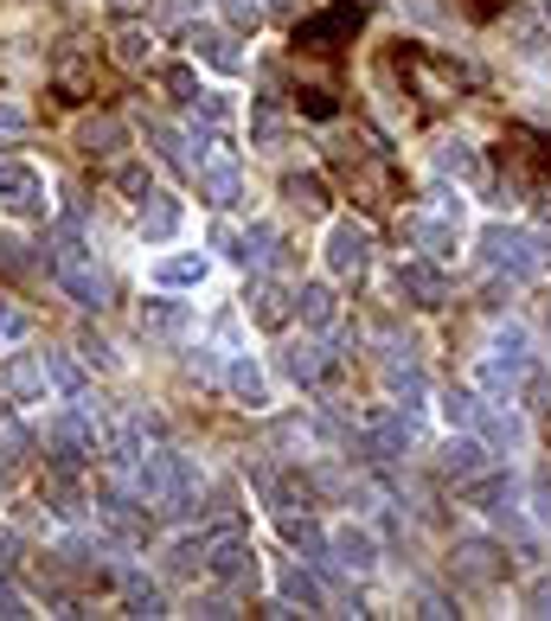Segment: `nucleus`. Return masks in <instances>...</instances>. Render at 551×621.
I'll return each mask as SVG.
<instances>
[{"label": "nucleus", "instance_id": "1", "mask_svg": "<svg viewBox=\"0 0 551 621\" xmlns=\"http://www.w3.org/2000/svg\"><path fill=\"white\" fill-rule=\"evenodd\" d=\"M481 256H487L494 269H507V276H539V269L551 263V237L494 224V231H481Z\"/></svg>", "mask_w": 551, "mask_h": 621}, {"label": "nucleus", "instance_id": "2", "mask_svg": "<svg viewBox=\"0 0 551 621\" xmlns=\"http://www.w3.org/2000/svg\"><path fill=\"white\" fill-rule=\"evenodd\" d=\"M45 448H52L58 462H71V468H84V462H97V455H103V423L84 410V398H77L71 410L45 430Z\"/></svg>", "mask_w": 551, "mask_h": 621}, {"label": "nucleus", "instance_id": "3", "mask_svg": "<svg viewBox=\"0 0 551 621\" xmlns=\"http://www.w3.org/2000/svg\"><path fill=\"white\" fill-rule=\"evenodd\" d=\"M206 570H212L219 584H251V577H257V545H251V532H244V525H212V532H206Z\"/></svg>", "mask_w": 551, "mask_h": 621}, {"label": "nucleus", "instance_id": "4", "mask_svg": "<svg viewBox=\"0 0 551 621\" xmlns=\"http://www.w3.org/2000/svg\"><path fill=\"white\" fill-rule=\"evenodd\" d=\"M0 206L20 212V219L45 212V174H38L33 160H0Z\"/></svg>", "mask_w": 551, "mask_h": 621}, {"label": "nucleus", "instance_id": "5", "mask_svg": "<svg viewBox=\"0 0 551 621\" xmlns=\"http://www.w3.org/2000/svg\"><path fill=\"white\" fill-rule=\"evenodd\" d=\"M372 263V231L360 219H333L328 231V269L333 276H360Z\"/></svg>", "mask_w": 551, "mask_h": 621}, {"label": "nucleus", "instance_id": "6", "mask_svg": "<svg viewBox=\"0 0 551 621\" xmlns=\"http://www.w3.org/2000/svg\"><path fill=\"white\" fill-rule=\"evenodd\" d=\"M199 192H206V206H219V212H231V206L244 199V180H238V154H231V147H212V154L199 160Z\"/></svg>", "mask_w": 551, "mask_h": 621}, {"label": "nucleus", "instance_id": "7", "mask_svg": "<svg viewBox=\"0 0 551 621\" xmlns=\"http://www.w3.org/2000/svg\"><path fill=\"white\" fill-rule=\"evenodd\" d=\"M244 314L257 321V328H289V314H295V295H289V282H276V276H257L251 289H244Z\"/></svg>", "mask_w": 551, "mask_h": 621}, {"label": "nucleus", "instance_id": "8", "mask_svg": "<svg viewBox=\"0 0 551 621\" xmlns=\"http://www.w3.org/2000/svg\"><path fill=\"white\" fill-rule=\"evenodd\" d=\"M410 436H417V430H410L405 410H372L366 417V455H378V462H398L410 448Z\"/></svg>", "mask_w": 551, "mask_h": 621}, {"label": "nucleus", "instance_id": "9", "mask_svg": "<svg viewBox=\"0 0 551 621\" xmlns=\"http://www.w3.org/2000/svg\"><path fill=\"white\" fill-rule=\"evenodd\" d=\"M186 45H192V58H206L219 77H238L244 71V52H238V38L231 33H219V26H192L186 33Z\"/></svg>", "mask_w": 551, "mask_h": 621}, {"label": "nucleus", "instance_id": "10", "mask_svg": "<svg viewBox=\"0 0 551 621\" xmlns=\"http://www.w3.org/2000/svg\"><path fill=\"white\" fill-rule=\"evenodd\" d=\"M437 468H442V480H462V487H469V480H481L494 462H487V448H481L475 436H449V448H442Z\"/></svg>", "mask_w": 551, "mask_h": 621}, {"label": "nucleus", "instance_id": "11", "mask_svg": "<svg viewBox=\"0 0 551 621\" xmlns=\"http://www.w3.org/2000/svg\"><path fill=\"white\" fill-rule=\"evenodd\" d=\"M38 500H45L52 512H65V519H77V512H84V480H77L71 462H52V475L38 480Z\"/></svg>", "mask_w": 551, "mask_h": 621}, {"label": "nucleus", "instance_id": "12", "mask_svg": "<svg viewBox=\"0 0 551 621\" xmlns=\"http://www.w3.org/2000/svg\"><path fill=\"white\" fill-rule=\"evenodd\" d=\"M0 378H7V398L13 403H38L45 398V359H38V353H13Z\"/></svg>", "mask_w": 551, "mask_h": 621}, {"label": "nucleus", "instance_id": "13", "mask_svg": "<svg viewBox=\"0 0 551 621\" xmlns=\"http://www.w3.org/2000/svg\"><path fill=\"white\" fill-rule=\"evenodd\" d=\"M224 385H231V398L244 403V410H269V378H263L257 359H231L224 366Z\"/></svg>", "mask_w": 551, "mask_h": 621}, {"label": "nucleus", "instance_id": "14", "mask_svg": "<svg viewBox=\"0 0 551 621\" xmlns=\"http://www.w3.org/2000/svg\"><path fill=\"white\" fill-rule=\"evenodd\" d=\"M147 276H154V289H199L212 276V263L206 256H161Z\"/></svg>", "mask_w": 551, "mask_h": 621}, {"label": "nucleus", "instance_id": "15", "mask_svg": "<svg viewBox=\"0 0 551 621\" xmlns=\"http://www.w3.org/2000/svg\"><path fill=\"white\" fill-rule=\"evenodd\" d=\"M283 372H289L295 385H308V391H315L321 378H333V353H328V346H289V353H283Z\"/></svg>", "mask_w": 551, "mask_h": 621}, {"label": "nucleus", "instance_id": "16", "mask_svg": "<svg viewBox=\"0 0 551 621\" xmlns=\"http://www.w3.org/2000/svg\"><path fill=\"white\" fill-rule=\"evenodd\" d=\"M276 589L289 596V602L301 609V616H321V609H328V596H321V584H315V577H308L301 564H283V570H276Z\"/></svg>", "mask_w": 551, "mask_h": 621}, {"label": "nucleus", "instance_id": "17", "mask_svg": "<svg viewBox=\"0 0 551 621\" xmlns=\"http://www.w3.org/2000/svg\"><path fill=\"white\" fill-rule=\"evenodd\" d=\"M180 231V199H167V192H147V206H142V237L147 244H167Z\"/></svg>", "mask_w": 551, "mask_h": 621}, {"label": "nucleus", "instance_id": "18", "mask_svg": "<svg viewBox=\"0 0 551 621\" xmlns=\"http://www.w3.org/2000/svg\"><path fill=\"white\" fill-rule=\"evenodd\" d=\"M455 570H462L469 584H500V577H507V557L494 545H462L455 551Z\"/></svg>", "mask_w": 551, "mask_h": 621}, {"label": "nucleus", "instance_id": "19", "mask_svg": "<svg viewBox=\"0 0 551 621\" xmlns=\"http://www.w3.org/2000/svg\"><path fill=\"white\" fill-rule=\"evenodd\" d=\"M122 142H129V129H122L115 115H90V122L77 129V147H84L90 160H103V154H115Z\"/></svg>", "mask_w": 551, "mask_h": 621}, {"label": "nucleus", "instance_id": "20", "mask_svg": "<svg viewBox=\"0 0 551 621\" xmlns=\"http://www.w3.org/2000/svg\"><path fill=\"white\" fill-rule=\"evenodd\" d=\"M398 295H417V308H442V276L430 269V263H405L398 269Z\"/></svg>", "mask_w": 551, "mask_h": 621}, {"label": "nucleus", "instance_id": "21", "mask_svg": "<svg viewBox=\"0 0 551 621\" xmlns=\"http://www.w3.org/2000/svg\"><path fill=\"white\" fill-rule=\"evenodd\" d=\"M360 26V7H333L328 20H315L308 33H295V45H315V52H333V38L340 33H353Z\"/></svg>", "mask_w": 551, "mask_h": 621}, {"label": "nucleus", "instance_id": "22", "mask_svg": "<svg viewBox=\"0 0 551 621\" xmlns=\"http://www.w3.org/2000/svg\"><path fill=\"white\" fill-rule=\"evenodd\" d=\"M333 557H340L346 570H372V564H378V545H372V532H360V525H340V532H333Z\"/></svg>", "mask_w": 551, "mask_h": 621}, {"label": "nucleus", "instance_id": "23", "mask_svg": "<svg viewBox=\"0 0 551 621\" xmlns=\"http://www.w3.org/2000/svg\"><path fill=\"white\" fill-rule=\"evenodd\" d=\"M295 308H301V321H308V328H333V321H340V301H333L328 282H308V289L295 295Z\"/></svg>", "mask_w": 551, "mask_h": 621}, {"label": "nucleus", "instance_id": "24", "mask_svg": "<svg viewBox=\"0 0 551 621\" xmlns=\"http://www.w3.org/2000/svg\"><path fill=\"white\" fill-rule=\"evenodd\" d=\"M283 199H289L295 212H328V180L321 174H289L283 180Z\"/></svg>", "mask_w": 551, "mask_h": 621}, {"label": "nucleus", "instance_id": "25", "mask_svg": "<svg viewBox=\"0 0 551 621\" xmlns=\"http://www.w3.org/2000/svg\"><path fill=\"white\" fill-rule=\"evenodd\" d=\"M437 167H442V174H455V180L481 186V154H475L469 142H442V147H437Z\"/></svg>", "mask_w": 551, "mask_h": 621}, {"label": "nucleus", "instance_id": "26", "mask_svg": "<svg viewBox=\"0 0 551 621\" xmlns=\"http://www.w3.org/2000/svg\"><path fill=\"white\" fill-rule=\"evenodd\" d=\"M142 333H161V340L186 333V308H180V301H147V308H142Z\"/></svg>", "mask_w": 551, "mask_h": 621}, {"label": "nucleus", "instance_id": "27", "mask_svg": "<svg viewBox=\"0 0 551 621\" xmlns=\"http://www.w3.org/2000/svg\"><path fill=\"white\" fill-rule=\"evenodd\" d=\"M147 58H154V38H147L142 26H135V20H129V26L115 33V65H129V71H142Z\"/></svg>", "mask_w": 551, "mask_h": 621}, {"label": "nucleus", "instance_id": "28", "mask_svg": "<svg viewBox=\"0 0 551 621\" xmlns=\"http://www.w3.org/2000/svg\"><path fill=\"white\" fill-rule=\"evenodd\" d=\"M33 462V436L20 423H0V468H26Z\"/></svg>", "mask_w": 551, "mask_h": 621}, {"label": "nucleus", "instance_id": "29", "mask_svg": "<svg viewBox=\"0 0 551 621\" xmlns=\"http://www.w3.org/2000/svg\"><path fill=\"white\" fill-rule=\"evenodd\" d=\"M129 616H167V602H161V589L147 584L142 570H129Z\"/></svg>", "mask_w": 551, "mask_h": 621}, {"label": "nucleus", "instance_id": "30", "mask_svg": "<svg viewBox=\"0 0 551 621\" xmlns=\"http://www.w3.org/2000/svg\"><path fill=\"white\" fill-rule=\"evenodd\" d=\"M481 430H487V442H526V423H519L514 410H481Z\"/></svg>", "mask_w": 551, "mask_h": 621}, {"label": "nucleus", "instance_id": "31", "mask_svg": "<svg viewBox=\"0 0 551 621\" xmlns=\"http://www.w3.org/2000/svg\"><path fill=\"white\" fill-rule=\"evenodd\" d=\"M45 378H52V385H58V391H65V398H84V372L71 366V359H65V353H45Z\"/></svg>", "mask_w": 551, "mask_h": 621}, {"label": "nucleus", "instance_id": "32", "mask_svg": "<svg viewBox=\"0 0 551 621\" xmlns=\"http://www.w3.org/2000/svg\"><path fill=\"white\" fill-rule=\"evenodd\" d=\"M115 192H129L135 206H147V192H154V174H147L142 160H122V167H115Z\"/></svg>", "mask_w": 551, "mask_h": 621}, {"label": "nucleus", "instance_id": "33", "mask_svg": "<svg viewBox=\"0 0 551 621\" xmlns=\"http://www.w3.org/2000/svg\"><path fill=\"white\" fill-rule=\"evenodd\" d=\"M251 142H263V147L283 142V110H276V103H257V110H251Z\"/></svg>", "mask_w": 551, "mask_h": 621}, {"label": "nucleus", "instance_id": "34", "mask_svg": "<svg viewBox=\"0 0 551 621\" xmlns=\"http://www.w3.org/2000/svg\"><path fill=\"white\" fill-rule=\"evenodd\" d=\"M385 385H392L398 398H423V372H417V359H405V366L392 359V366H385Z\"/></svg>", "mask_w": 551, "mask_h": 621}, {"label": "nucleus", "instance_id": "35", "mask_svg": "<svg viewBox=\"0 0 551 621\" xmlns=\"http://www.w3.org/2000/svg\"><path fill=\"white\" fill-rule=\"evenodd\" d=\"M219 13L231 20V33H257V26H263V7H257V0H219Z\"/></svg>", "mask_w": 551, "mask_h": 621}, {"label": "nucleus", "instance_id": "36", "mask_svg": "<svg viewBox=\"0 0 551 621\" xmlns=\"http://www.w3.org/2000/svg\"><path fill=\"white\" fill-rule=\"evenodd\" d=\"M442 417H449L455 430H469V423H481V403H475V391H449V398H442Z\"/></svg>", "mask_w": 551, "mask_h": 621}, {"label": "nucleus", "instance_id": "37", "mask_svg": "<svg viewBox=\"0 0 551 621\" xmlns=\"http://www.w3.org/2000/svg\"><path fill=\"white\" fill-rule=\"evenodd\" d=\"M161 84H167V97L199 103V77H192V65H167V71H161Z\"/></svg>", "mask_w": 551, "mask_h": 621}, {"label": "nucleus", "instance_id": "38", "mask_svg": "<svg viewBox=\"0 0 551 621\" xmlns=\"http://www.w3.org/2000/svg\"><path fill=\"white\" fill-rule=\"evenodd\" d=\"M26 333H33V314H26L20 301L0 295V340H26Z\"/></svg>", "mask_w": 551, "mask_h": 621}, {"label": "nucleus", "instance_id": "39", "mask_svg": "<svg viewBox=\"0 0 551 621\" xmlns=\"http://www.w3.org/2000/svg\"><path fill=\"white\" fill-rule=\"evenodd\" d=\"M58 90H65V97H84V90H90V71H84V58H77V52L58 58Z\"/></svg>", "mask_w": 551, "mask_h": 621}, {"label": "nucleus", "instance_id": "40", "mask_svg": "<svg viewBox=\"0 0 551 621\" xmlns=\"http://www.w3.org/2000/svg\"><path fill=\"white\" fill-rule=\"evenodd\" d=\"M26 269H33L26 244H20V237H0V276H26Z\"/></svg>", "mask_w": 551, "mask_h": 621}, {"label": "nucleus", "instance_id": "41", "mask_svg": "<svg viewBox=\"0 0 551 621\" xmlns=\"http://www.w3.org/2000/svg\"><path fill=\"white\" fill-rule=\"evenodd\" d=\"M269 251H276V231H269V224H251V231H244V263H263Z\"/></svg>", "mask_w": 551, "mask_h": 621}, {"label": "nucleus", "instance_id": "42", "mask_svg": "<svg viewBox=\"0 0 551 621\" xmlns=\"http://www.w3.org/2000/svg\"><path fill=\"white\" fill-rule=\"evenodd\" d=\"M20 616H33V609H26V596L0 577V621H20Z\"/></svg>", "mask_w": 551, "mask_h": 621}, {"label": "nucleus", "instance_id": "43", "mask_svg": "<svg viewBox=\"0 0 551 621\" xmlns=\"http://www.w3.org/2000/svg\"><path fill=\"white\" fill-rule=\"evenodd\" d=\"M77 353H84L90 366H115V353L103 346V340H97V333H77Z\"/></svg>", "mask_w": 551, "mask_h": 621}, {"label": "nucleus", "instance_id": "44", "mask_svg": "<svg viewBox=\"0 0 551 621\" xmlns=\"http://www.w3.org/2000/svg\"><path fill=\"white\" fill-rule=\"evenodd\" d=\"M192 616H238V602H231V596H206Z\"/></svg>", "mask_w": 551, "mask_h": 621}, {"label": "nucleus", "instance_id": "45", "mask_svg": "<svg viewBox=\"0 0 551 621\" xmlns=\"http://www.w3.org/2000/svg\"><path fill=\"white\" fill-rule=\"evenodd\" d=\"M26 129V115L13 110V103H0V135H20Z\"/></svg>", "mask_w": 551, "mask_h": 621}, {"label": "nucleus", "instance_id": "46", "mask_svg": "<svg viewBox=\"0 0 551 621\" xmlns=\"http://www.w3.org/2000/svg\"><path fill=\"white\" fill-rule=\"evenodd\" d=\"M110 13H115V20H142L147 0H110Z\"/></svg>", "mask_w": 551, "mask_h": 621}, {"label": "nucleus", "instance_id": "47", "mask_svg": "<svg viewBox=\"0 0 551 621\" xmlns=\"http://www.w3.org/2000/svg\"><path fill=\"white\" fill-rule=\"evenodd\" d=\"M13 557H20V545H13V532H0V570H7Z\"/></svg>", "mask_w": 551, "mask_h": 621}, {"label": "nucleus", "instance_id": "48", "mask_svg": "<svg viewBox=\"0 0 551 621\" xmlns=\"http://www.w3.org/2000/svg\"><path fill=\"white\" fill-rule=\"evenodd\" d=\"M269 7H295V0H269Z\"/></svg>", "mask_w": 551, "mask_h": 621}, {"label": "nucleus", "instance_id": "49", "mask_svg": "<svg viewBox=\"0 0 551 621\" xmlns=\"http://www.w3.org/2000/svg\"><path fill=\"white\" fill-rule=\"evenodd\" d=\"M0 494H7V468H0Z\"/></svg>", "mask_w": 551, "mask_h": 621}, {"label": "nucleus", "instance_id": "50", "mask_svg": "<svg viewBox=\"0 0 551 621\" xmlns=\"http://www.w3.org/2000/svg\"><path fill=\"white\" fill-rule=\"evenodd\" d=\"M546 20H551V0H546Z\"/></svg>", "mask_w": 551, "mask_h": 621}]
</instances>
